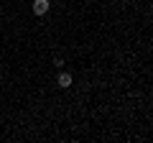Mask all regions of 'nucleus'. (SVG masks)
Wrapping results in <instances>:
<instances>
[{"mask_svg":"<svg viewBox=\"0 0 153 143\" xmlns=\"http://www.w3.org/2000/svg\"><path fill=\"white\" fill-rule=\"evenodd\" d=\"M56 82H59V87H61V89L71 87V74H69V72H61V74H59V79H56Z\"/></svg>","mask_w":153,"mask_h":143,"instance_id":"obj_2","label":"nucleus"},{"mask_svg":"<svg viewBox=\"0 0 153 143\" xmlns=\"http://www.w3.org/2000/svg\"><path fill=\"white\" fill-rule=\"evenodd\" d=\"M46 10H49V0H36V3H33V13H36V16H44Z\"/></svg>","mask_w":153,"mask_h":143,"instance_id":"obj_1","label":"nucleus"}]
</instances>
